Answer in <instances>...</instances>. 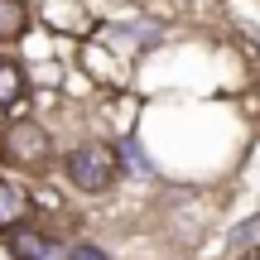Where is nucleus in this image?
I'll use <instances>...</instances> for the list:
<instances>
[{"label":"nucleus","instance_id":"f257e3e1","mask_svg":"<svg viewBox=\"0 0 260 260\" xmlns=\"http://www.w3.org/2000/svg\"><path fill=\"white\" fill-rule=\"evenodd\" d=\"M68 169V183L77 188V193H111L116 178H121V164H116V149L106 145V140H77L73 149H68L63 159Z\"/></svg>","mask_w":260,"mask_h":260},{"label":"nucleus","instance_id":"f03ea898","mask_svg":"<svg viewBox=\"0 0 260 260\" xmlns=\"http://www.w3.org/2000/svg\"><path fill=\"white\" fill-rule=\"evenodd\" d=\"M48 154H53V140L39 121L29 116H10L0 125V164H15V169H44Z\"/></svg>","mask_w":260,"mask_h":260},{"label":"nucleus","instance_id":"7ed1b4c3","mask_svg":"<svg viewBox=\"0 0 260 260\" xmlns=\"http://www.w3.org/2000/svg\"><path fill=\"white\" fill-rule=\"evenodd\" d=\"M44 24L53 34L87 39L92 34V10H87V0H44Z\"/></svg>","mask_w":260,"mask_h":260},{"label":"nucleus","instance_id":"20e7f679","mask_svg":"<svg viewBox=\"0 0 260 260\" xmlns=\"http://www.w3.org/2000/svg\"><path fill=\"white\" fill-rule=\"evenodd\" d=\"M5 236H10V255L15 260H63L68 255V246L58 241V236L39 232V226H15V232H5Z\"/></svg>","mask_w":260,"mask_h":260},{"label":"nucleus","instance_id":"39448f33","mask_svg":"<svg viewBox=\"0 0 260 260\" xmlns=\"http://www.w3.org/2000/svg\"><path fill=\"white\" fill-rule=\"evenodd\" d=\"M29 102V68L19 58H0V111L19 116Z\"/></svg>","mask_w":260,"mask_h":260},{"label":"nucleus","instance_id":"423d86ee","mask_svg":"<svg viewBox=\"0 0 260 260\" xmlns=\"http://www.w3.org/2000/svg\"><path fill=\"white\" fill-rule=\"evenodd\" d=\"M24 217H29V188L0 178V236L15 232V226H24Z\"/></svg>","mask_w":260,"mask_h":260},{"label":"nucleus","instance_id":"0eeeda50","mask_svg":"<svg viewBox=\"0 0 260 260\" xmlns=\"http://www.w3.org/2000/svg\"><path fill=\"white\" fill-rule=\"evenodd\" d=\"M29 29V5L24 0H0V44H19Z\"/></svg>","mask_w":260,"mask_h":260},{"label":"nucleus","instance_id":"6e6552de","mask_svg":"<svg viewBox=\"0 0 260 260\" xmlns=\"http://www.w3.org/2000/svg\"><path fill=\"white\" fill-rule=\"evenodd\" d=\"M111 149H116V164H121V169H130V174H154V164L145 159V145H140L135 130H125Z\"/></svg>","mask_w":260,"mask_h":260},{"label":"nucleus","instance_id":"1a4fd4ad","mask_svg":"<svg viewBox=\"0 0 260 260\" xmlns=\"http://www.w3.org/2000/svg\"><path fill=\"white\" fill-rule=\"evenodd\" d=\"M106 34H125L130 48H145V44H159L164 39V24L159 19H125V24H111Z\"/></svg>","mask_w":260,"mask_h":260},{"label":"nucleus","instance_id":"9d476101","mask_svg":"<svg viewBox=\"0 0 260 260\" xmlns=\"http://www.w3.org/2000/svg\"><path fill=\"white\" fill-rule=\"evenodd\" d=\"M63 260H111V255H106L102 246H92V241H82V246H73V251H68Z\"/></svg>","mask_w":260,"mask_h":260},{"label":"nucleus","instance_id":"9b49d317","mask_svg":"<svg viewBox=\"0 0 260 260\" xmlns=\"http://www.w3.org/2000/svg\"><path fill=\"white\" fill-rule=\"evenodd\" d=\"M241 260H260V246H255V251H246V255H241Z\"/></svg>","mask_w":260,"mask_h":260}]
</instances>
